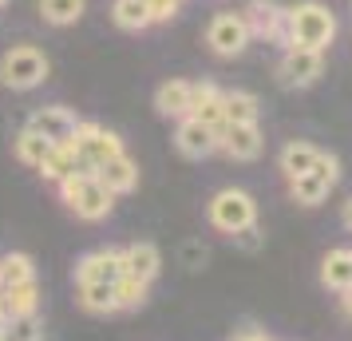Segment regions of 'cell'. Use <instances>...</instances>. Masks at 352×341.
<instances>
[{
    "label": "cell",
    "instance_id": "6da1fadb",
    "mask_svg": "<svg viewBox=\"0 0 352 341\" xmlns=\"http://www.w3.org/2000/svg\"><path fill=\"white\" fill-rule=\"evenodd\" d=\"M336 40V12L320 0H301L285 8V48L324 52Z\"/></svg>",
    "mask_w": 352,
    "mask_h": 341
},
{
    "label": "cell",
    "instance_id": "7a4b0ae2",
    "mask_svg": "<svg viewBox=\"0 0 352 341\" xmlns=\"http://www.w3.org/2000/svg\"><path fill=\"white\" fill-rule=\"evenodd\" d=\"M60 198L67 203V211L83 218V223H99L115 211V195L96 179V175H67V179L56 183Z\"/></svg>",
    "mask_w": 352,
    "mask_h": 341
},
{
    "label": "cell",
    "instance_id": "3957f363",
    "mask_svg": "<svg viewBox=\"0 0 352 341\" xmlns=\"http://www.w3.org/2000/svg\"><path fill=\"white\" fill-rule=\"evenodd\" d=\"M206 223L218 230V234H226V238L241 234L245 227H257L254 195L241 191V187H222V191L206 203Z\"/></svg>",
    "mask_w": 352,
    "mask_h": 341
},
{
    "label": "cell",
    "instance_id": "277c9868",
    "mask_svg": "<svg viewBox=\"0 0 352 341\" xmlns=\"http://www.w3.org/2000/svg\"><path fill=\"white\" fill-rule=\"evenodd\" d=\"M52 60L36 44H12V48L0 56V83L12 87V92H32L48 80Z\"/></svg>",
    "mask_w": 352,
    "mask_h": 341
},
{
    "label": "cell",
    "instance_id": "5b68a950",
    "mask_svg": "<svg viewBox=\"0 0 352 341\" xmlns=\"http://www.w3.org/2000/svg\"><path fill=\"white\" fill-rule=\"evenodd\" d=\"M336 183H340V159L329 155V151H320L317 163H313V171L289 179V198H293L297 207H320Z\"/></svg>",
    "mask_w": 352,
    "mask_h": 341
},
{
    "label": "cell",
    "instance_id": "8992f818",
    "mask_svg": "<svg viewBox=\"0 0 352 341\" xmlns=\"http://www.w3.org/2000/svg\"><path fill=\"white\" fill-rule=\"evenodd\" d=\"M206 44L214 56L234 60V56H241V52L254 44V36H250V24H245L241 12H218L206 24Z\"/></svg>",
    "mask_w": 352,
    "mask_h": 341
},
{
    "label": "cell",
    "instance_id": "52a82bcc",
    "mask_svg": "<svg viewBox=\"0 0 352 341\" xmlns=\"http://www.w3.org/2000/svg\"><path fill=\"white\" fill-rule=\"evenodd\" d=\"M324 72V52L317 48H285L277 60V83L281 87H313Z\"/></svg>",
    "mask_w": 352,
    "mask_h": 341
},
{
    "label": "cell",
    "instance_id": "ba28073f",
    "mask_svg": "<svg viewBox=\"0 0 352 341\" xmlns=\"http://www.w3.org/2000/svg\"><path fill=\"white\" fill-rule=\"evenodd\" d=\"M28 127H32L36 135H44L52 147H67L72 135H76V127H80V119H76V112L64 107V103H48V107H36L32 112Z\"/></svg>",
    "mask_w": 352,
    "mask_h": 341
},
{
    "label": "cell",
    "instance_id": "9c48e42d",
    "mask_svg": "<svg viewBox=\"0 0 352 341\" xmlns=\"http://www.w3.org/2000/svg\"><path fill=\"white\" fill-rule=\"evenodd\" d=\"M175 147L182 159H206V155H214L218 147H222V135L214 127H206V123H198L194 115H186V119H178L175 127Z\"/></svg>",
    "mask_w": 352,
    "mask_h": 341
},
{
    "label": "cell",
    "instance_id": "30bf717a",
    "mask_svg": "<svg viewBox=\"0 0 352 341\" xmlns=\"http://www.w3.org/2000/svg\"><path fill=\"white\" fill-rule=\"evenodd\" d=\"M241 17L250 24V36H254V40L281 44V48H285V8H281V4H273V0H254Z\"/></svg>",
    "mask_w": 352,
    "mask_h": 341
},
{
    "label": "cell",
    "instance_id": "8fae6325",
    "mask_svg": "<svg viewBox=\"0 0 352 341\" xmlns=\"http://www.w3.org/2000/svg\"><path fill=\"white\" fill-rule=\"evenodd\" d=\"M123 278V250L119 246H99V250H87L80 262H76V286L80 282H119Z\"/></svg>",
    "mask_w": 352,
    "mask_h": 341
},
{
    "label": "cell",
    "instance_id": "7c38bea8",
    "mask_svg": "<svg viewBox=\"0 0 352 341\" xmlns=\"http://www.w3.org/2000/svg\"><path fill=\"white\" fill-rule=\"evenodd\" d=\"M218 151H226L234 163H254L265 151V131L261 123H226Z\"/></svg>",
    "mask_w": 352,
    "mask_h": 341
},
{
    "label": "cell",
    "instance_id": "4fadbf2b",
    "mask_svg": "<svg viewBox=\"0 0 352 341\" xmlns=\"http://www.w3.org/2000/svg\"><path fill=\"white\" fill-rule=\"evenodd\" d=\"M190 115L198 119V123H206V127H214L218 135H222L226 127V92L218 87V83H194V96H190Z\"/></svg>",
    "mask_w": 352,
    "mask_h": 341
},
{
    "label": "cell",
    "instance_id": "5bb4252c",
    "mask_svg": "<svg viewBox=\"0 0 352 341\" xmlns=\"http://www.w3.org/2000/svg\"><path fill=\"white\" fill-rule=\"evenodd\" d=\"M96 179L103 183V187H107L115 198H119V195H131V191L139 187V163L131 159L127 151H123V155H115V159H107L103 167H99Z\"/></svg>",
    "mask_w": 352,
    "mask_h": 341
},
{
    "label": "cell",
    "instance_id": "9a60e30c",
    "mask_svg": "<svg viewBox=\"0 0 352 341\" xmlns=\"http://www.w3.org/2000/svg\"><path fill=\"white\" fill-rule=\"evenodd\" d=\"M190 96H194L190 80H166V83H159V92H155V112H159L162 119H186V115H190Z\"/></svg>",
    "mask_w": 352,
    "mask_h": 341
},
{
    "label": "cell",
    "instance_id": "2e32d148",
    "mask_svg": "<svg viewBox=\"0 0 352 341\" xmlns=\"http://www.w3.org/2000/svg\"><path fill=\"white\" fill-rule=\"evenodd\" d=\"M162 270V254L155 242H131L123 246V274L143 278V282H155Z\"/></svg>",
    "mask_w": 352,
    "mask_h": 341
},
{
    "label": "cell",
    "instance_id": "e0dca14e",
    "mask_svg": "<svg viewBox=\"0 0 352 341\" xmlns=\"http://www.w3.org/2000/svg\"><path fill=\"white\" fill-rule=\"evenodd\" d=\"M317 147L309 143V139H289L281 147V155H277V171L285 175V179H297L305 171H313V163H317Z\"/></svg>",
    "mask_w": 352,
    "mask_h": 341
},
{
    "label": "cell",
    "instance_id": "ac0fdd59",
    "mask_svg": "<svg viewBox=\"0 0 352 341\" xmlns=\"http://www.w3.org/2000/svg\"><path fill=\"white\" fill-rule=\"evenodd\" d=\"M320 286L324 290H336V293L349 290L352 286V250L336 246V250L324 254V262H320Z\"/></svg>",
    "mask_w": 352,
    "mask_h": 341
},
{
    "label": "cell",
    "instance_id": "d6986e66",
    "mask_svg": "<svg viewBox=\"0 0 352 341\" xmlns=\"http://www.w3.org/2000/svg\"><path fill=\"white\" fill-rule=\"evenodd\" d=\"M8 318H32L40 313V282H20V286H4L0 290Z\"/></svg>",
    "mask_w": 352,
    "mask_h": 341
},
{
    "label": "cell",
    "instance_id": "ffe728a7",
    "mask_svg": "<svg viewBox=\"0 0 352 341\" xmlns=\"http://www.w3.org/2000/svg\"><path fill=\"white\" fill-rule=\"evenodd\" d=\"M76 302H80V309H87V313H119L111 282H80V286H76Z\"/></svg>",
    "mask_w": 352,
    "mask_h": 341
},
{
    "label": "cell",
    "instance_id": "44dd1931",
    "mask_svg": "<svg viewBox=\"0 0 352 341\" xmlns=\"http://www.w3.org/2000/svg\"><path fill=\"white\" fill-rule=\"evenodd\" d=\"M111 20L123 32H143V28H151L146 0H111Z\"/></svg>",
    "mask_w": 352,
    "mask_h": 341
},
{
    "label": "cell",
    "instance_id": "7402d4cb",
    "mask_svg": "<svg viewBox=\"0 0 352 341\" xmlns=\"http://www.w3.org/2000/svg\"><path fill=\"white\" fill-rule=\"evenodd\" d=\"M12 151H16V159L24 163V167H36V171H40V163L48 159L52 143L44 139V135H36L32 127H24L16 139H12Z\"/></svg>",
    "mask_w": 352,
    "mask_h": 341
},
{
    "label": "cell",
    "instance_id": "603a6c76",
    "mask_svg": "<svg viewBox=\"0 0 352 341\" xmlns=\"http://www.w3.org/2000/svg\"><path fill=\"white\" fill-rule=\"evenodd\" d=\"M20 282H36V262L20 250H8L0 258V290L4 286H20Z\"/></svg>",
    "mask_w": 352,
    "mask_h": 341
},
{
    "label": "cell",
    "instance_id": "cb8c5ba5",
    "mask_svg": "<svg viewBox=\"0 0 352 341\" xmlns=\"http://www.w3.org/2000/svg\"><path fill=\"white\" fill-rule=\"evenodd\" d=\"M261 119V103L254 92H226V123H257Z\"/></svg>",
    "mask_w": 352,
    "mask_h": 341
},
{
    "label": "cell",
    "instance_id": "d4e9b609",
    "mask_svg": "<svg viewBox=\"0 0 352 341\" xmlns=\"http://www.w3.org/2000/svg\"><path fill=\"white\" fill-rule=\"evenodd\" d=\"M87 12V0H40V17L48 20L52 28H67Z\"/></svg>",
    "mask_w": 352,
    "mask_h": 341
},
{
    "label": "cell",
    "instance_id": "484cf974",
    "mask_svg": "<svg viewBox=\"0 0 352 341\" xmlns=\"http://www.w3.org/2000/svg\"><path fill=\"white\" fill-rule=\"evenodd\" d=\"M40 175L48 183H60L67 179V175H76V147L67 143V147H52L48 151V159L40 163Z\"/></svg>",
    "mask_w": 352,
    "mask_h": 341
},
{
    "label": "cell",
    "instance_id": "4316f807",
    "mask_svg": "<svg viewBox=\"0 0 352 341\" xmlns=\"http://www.w3.org/2000/svg\"><path fill=\"white\" fill-rule=\"evenodd\" d=\"M146 298H151V282H143V278L123 274L115 282V302H119V309H143Z\"/></svg>",
    "mask_w": 352,
    "mask_h": 341
},
{
    "label": "cell",
    "instance_id": "83f0119b",
    "mask_svg": "<svg viewBox=\"0 0 352 341\" xmlns=\"http://www.w3.org/2000/svg\"><path fill=\"white\" fill-rule=\"evenodd\" d=\"M0 341H44L40 313H32V318H8L0 325Z\"/></svg>",
    "mask_w": 352,
    "mask_h": 341
},
{
    "label": "cell",
    "instance_id": "f1b7e54d",
    "mask_svg": "<svg viewBox=\"0 0 352 341\" xmlns=\"http://www.w3.org/2000/svg\"><path fill=\"white\" fill-rule=\"evenodd\" d=\"M146 12H151V24H166L182 12V0H146Z\"/></svg>",
    "mask_w": 352,
    "mask_h": 341
},
{
    "label": "cell",
    "instance_id": "f546056e",
    "mask_svg": "<svg viewBox=\"0 0 352 341\" xmlns=\"http://www.w3.org/2000/svg\"><path fill=\"white\" fill-rule=\"evenodd\" d=\"M178 258H182V266H186V270H202V266H206V258H210V250L202 242H186L182 250H178Z\"/></svg>",
    "mask_w": 352,
    "mask_h": 341
},
{
    "label": "cell",
    "instance_id": "4dcf8cb0",
    "mask_svg": "<svg viewBox=\"0 0 352 341\" xmlns=\"http://www.w3.org/2000/svg\"><path fill=\"white\" fill-rule=\"evenodd\" d=\"M257 234H261L257 227H245L241 234H234V242H238V246H245V250H257V246H261V238H257Z\"/></svg>",
    "mask_w": 352,
    "mask_h": 341
},
{
    "label": "cell",
    "instance_id": "1f68e13d",
    "mask_svg": "<svg viewBox=\"0 0 352 341\" xmlns=\"http://www.w3.org/2000/svg\"><path fill=\"white\" fill-rule=\"evenodd\" d=\"M230 341H273L270 333H254V329H245V333H234Z\"/></svg>",
    "mask_w": 352,
    "mask_h": 341
},
{
    "label": "cell",
    "instance_id": "d6a6232c",
    "mask_svg": "<svg viewBox=\"0 0 352 341\" xmlns=\"http://www.w3.org/2000/svg\"><path fill=\"white\" fill-rule=\"evenodd\" d=\"M340 223H344V230H352V198L340 207Z\"/></svg>",
    "mask_w": 352,
    "mask_h": 341
},
{
    "label": "cell",
    "instance_id": "836d02e7",
    "mask_svg": "<svg viewBox=\"0 0 352 341\" xmlns=\"http://www.w3.org/2000/svg\"><path fill=\"white\" fill-rule=\"evenodd\" d=\"M340 309H344V313H349V318H352V286H349V290H344V293H340Z\"/></svg>",
    "mask_w": 352,
    "mask_h": 341
},
{
    "label": "cell",
    "instance_id": "e575fe53",
    "mask_svg": "<svg viewBox=\"0 0 352 341\" xmlns=\"http://www.w3.org/2000/svg\"><path fill=\"white\" fill-rule=\"evenodd\" d=\"M8 322V309H4V298H0V325Z\"/></svg>",
    "mask_w": 352,
    "mask_h": 341
},
{
    "label": "cell",
    "instance_id": "d590c367",
    "mask_svg": "<svg viewBox=\"0 0 352 341\" xmlns=\"http://www.w3.org/2000/svg\"><path fill=\"white\" fill-rule=\"evenodd\" d=\"M4 4H8V0H0V8H4Z\"/></svg>",
    "mask_w": 352,
    "mask_h": 341
}]
</instances>
